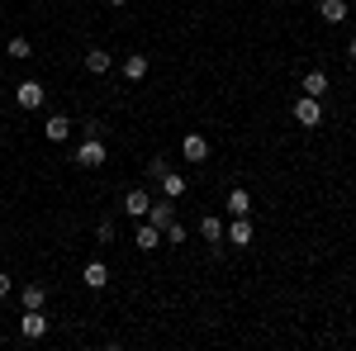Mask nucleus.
Segmentation results:
<instances>
[{
  "label": "nucleus",
  "mask_w": 356,
  "mask_h": 351,
  "mask_svg": "<svg viewBox=\"0 0 356 351\" xmlns=\"http://www.w3.org/2000/svg\"><path fill=\"white\" fill-rule=\"evenodd\" d=\"M15 105H19V109H43V105H48L43 81H19V85H15Z\"/></svg>",
  "instance_id": "obj_1"
},
{
  "label": "nucleus",
  "mask_w": 356,
  "mask_h": 351,
  "mask_svg": "<svg viewBox=\"0 0 356 351\" xmlns=\"http://www.w3.org/2000/svg\"><path fill=\"white\" fill-rule=\"evenodd\" d=\"M181 157H186L191 166L209 162V138H204V133H186V138H181Z\"/></svg>",
  "instance_id": "obj_2"
},
{
  "label": "nucleus",
  "mask_w": 356,
  "mask_h": 351,
  "mask_svg": "<svg viewBox=\"0 0 356 351\" xmlns=\"http://www.w3.org/2000/svg\"><path fill=\"white\" fill-rule=\"evenodd\" d=\"M19 337H24V342L48 337V318H43V309H24V318H19Z\"/></svg>",
  "instance_id": "obj_3"
},
{
  "label": "nucleus",
  "mask_w": 356,
  "mask_h": 351,
  "mask_svg": "<svg viewBox=\"0 0 356 351\" xmlns=\"http://www.w3.org/2000/svg\"><path fill=\"white\" fill-rule=\"evenodd\" d=\"M295 119H300L304 129H318V124H323V105H318L314 95H300V100H295Z\"/></svg>",
  "instance_id": "obj_4"
},
{
  "label": "nucleus",
  "mask_w": 356,
  "mask_h": 351,
  "mask_svg": "<svg viewBox=\"0 0 356 351\" xmlns=\"http://www.w3.org/2000/svg\"><path fill=\"white\" fill-rule=\"evenodd\" d=\"M100 162H105V142L90 133L81 147H76V166H100Z\"/></svg>",
  "instance_id": "obj_5"
},
{
  "label": "nucleus",
  "mask_w": 356,
  "mask_h": 351,
  "mask_svg": "<svg viewBox=\"0 0 356 351\" xmlns=\"http://www.w3.org/2000/svg\"><path fill=\"white\" fill-rule=\"evenodd\" d=\"M147 223H157V228H171V223H176V204H171V199H152V204H147Z\"/></svg>",
  "instance_id": "obj_6"
},
{
  "label": "nucleus",
  "mask_w": 356,
  "mask_h": 351,
  "mask_svg": "<svg viewBox=\"0 0 356 351\" xmlns=\"http://www.w3.org/2000/svg\"><path fill=\"white\" fill-rule=\"evenodd\" d=\"M81 280H86V290H105V285H110V266H105V261H86Z\"/></svg>",
  "instance_id": "obj_7"
},
{
  "label": "nucleus",
  "mask_w": 356,
  "mask_h": 351,
  "mask_svg": "<svg viewBox=\"0 0 356 351\" xmlns=\"http://www.w3.org/2000/svg\"><path fill=\"white\" fill-rule=\"evenodd\" d=\"M147 204H152L147 190H129V195H124V214L129 218H147Z\"/></svg>",
  "instance_id": "obj_8"
},
{
  "label": "nucleus",
  "mask_w": 356,
  "mask_h": 351,
  "mask_svg": "<svg viewBox=\"0 0 356 351\" xmlns=\"http://www.w3.org/2000/svg\"><path fill=\"white\" fill-rule=\"evenodd\" d=\"M43 133H48V142H67V138H72V119H67V114H48Z\"/></svg>",
  "instance_id": "obj_9"
},
{
  "label": "nucleus",
  "mask_w": 356,
  "mask_h": 351,
  "mask_svg": "<svg viewBox=\"0 0 356 351\" xmlns=\"http://www.w3.org/2000/svg\"><path fill=\"white\" fill-rule=\"evenodd\" d=\"M223 238H228L233 247H252V223H247V214H243V218H233V223L223 228Z\"/></svg>",
  "instance_id": "obj_10"
},
{
  "label": "nucleus",
  "mask_w": 356,
  "mask_h": 351,
  "mask_svg": "<svg viewBox=\"0 0 356 351\" xmlns=\"http://www.w3.org/2000/svg\"><path fill=\"white\" fill-rule=\"evenodd\" d=\"M162 243H166V233L157 228V223H147V218H143V228H138V247H143V252H157Z\"/></svg>",
  "instance_id": "obj_11"
},
{
  "label": "nucleus",
  "mask_w": 356,
  "mask_h": 351,
  "mask_svg": "<svg viewBox=\"0 0 356 351\" xmlns=\"http://www.w3.org/2000/svg\"><path fill=\"white\" fill-rule=\"evenodd\" d=\"M228 214H233V218L252 214V195H247L243 186H233V190H228Z\"/></svg>",
  "instance_id": "obj_12"
},
{
  "label": "nucleus",
  "mask_w": 356,
  "mask_h": 351,
  "mask_svg": "<svg viewBox=\"0 0 356 351\" xmlns=\"http://www.w3.org/2000/svg\"><path fill=\"white\" fill-rule=\"evenodd\" d=\"M200 238L219 247V243H223V218H219V214H204V218H200Z\"/></svg>",
  "instance_id": "obj_13"
},
{
  "label": "nucleus",
  "mask_w": 356,
  "mask_h": 351,
  "mask_svg": "<svg viewBox=\"0 0 356 351\" xmlns=\"http://www.w3.org/2000/svg\"><path fill=\"white\" fill-rule=\"evenodd\" d=\"M318 15H323V24H342L352 10H347V0H323V5H318Z\"/></svg>",
  "instance_id": "obj_14"
},
{
  "label": "nucleus",
  "mask_w": 356,
  "mask_h": 351,
  "mask_svg": "<svg viewBox=\"0 0 356 351\" xmlns=\"http://www.w3.org/2000/svg\"><path fill=\"white\" fill-rule=\"evenodd\" d=\"M110 67H114V57L105 53V48H90V53H86V72H95V76H105Z\"/></svg>",
  "instance_id": "obj_15"
},
{
  "label": "nucleus",
  "mask_w": 356,
  "mask_h": 351,
  "mask_svg": "<svg viewBox=\"0 0 356 351\" xmlns=\"http://www.w3.org/2000/svg\"><path fill=\"white\" fill-rule=\"evenodd\" d=\"M157 186H162V195H166V199H181V195H186V176H181V171H166V176L157 181Z\"/></svg>",
  "instance_id": "obj_16"
},
{
  "label": "nucleus",
  "mask_w": 356,
  "mask_h": 351,
  "mask_svg": "<svg viewBox=\"0 0 356 351\" xmlns=\"http://www.w3.org/2000/svg\"><path fill=\"white\" fill-rule=\"evenodd\" d=\"M124 76H129V81H143V76H147V53H129L124 57Z\"/></svg>",
  "instance_id": "obj_17"
},
{
  "label": "nucleus",
  "mask_w": 356,
  "mask_h": 351,
  "mask_svg": "<svg viewBox=\"0 0 356 351\" xmlns=\"http://www.w3.org/2000/svg\"><path fill=\"white\" fill-rule=\"evenodd\" d=\"M5 53L15 57V62H29V57H33V43H29L24 33H15V38H10V43H5Z\"/></svg>",
  "instance_id": "obj_18"
},
{
  "label": "nucleus",
  "mask_w": 356,
  "mask_h": 351,
  "mask_svg": "<svg viewBox=\"0 0 356 351\" xmlns=\"http://www.w3.org/2000/svg\"><path fill=\"white\" fill-rule=\"evenodd\" d=\"M19 304H24V309H43V304H48V290H43V285H24V290H19Z\"/></svg>",
  "instance_id": "obj_19"
},
{
  "label": "nucleus",
  "mask_w": 356,
  "mask_h": 351,
  "mask_svg": "<svg viewBox=\"0 0 356 351\" xmlns=\"http://www.w3.org/2000/svg\"><path fill=\"white\" fill-rule=\"evenodd\" d=\"M323 90H328V72H304V95H314V100H318Z\"/></svg>",
  "instance_id": "obj_20"
},
{
  "label": "nucleus",
  "mask_w": 356,
  "mask_h": 351,
  "mask_svg": "<svg viewBox=\"0 0 356 351\" xmlns=\"http://www.w3.org/2000/svg\"><path fill=\"white\" fill-rule=\"evenodd\" d=\"M166 171H171V166H166V157H152V162H147V176H152V181H162Z\"/></svg>",
  "instance_id": "obj_21"
},
{
  "label": "nucleus",
  "mask_w": 356,
  "mask_h": 351,
  "mask_svg": "<svg viewBox=\"0 0 356 351\" xmlns=\"http://www.w3.org/2000/svg\"><path fill=\"white\" fill-rule=\"evenodd\" d=\"M10 290H15V280H10V275H5V270H0V299L10 295Z\"/></svg>",
  "instance_id": "obj_22"
},
{
  "label": "nucleus",
  "mask_w": 356,
  "mask_h": 351,
  "mask_svg": "<svg viewBox=\"0 0 356 351\" xmlns=\"http://www.w3.org/2000/svg\"><path fill=\"white\" fill-rule=\"evenodd\" d=\"M347 57H352V62H356V38H352V43H347Z\"/></svg>",
  "instance_id": "obj_23"
},
{
  "label": "nucleus",
  "mask_w": 356,
  "mask_h": 351,
  "mask_svg": "<svg viewBox=\"0 0 356 351\" xmlns=\"http://www.w3.org/2000/svg\"><path fill=\"white\" fill-rule=\"evenodd\" d=\"M105 5H114V10H119V5H129V0H105Z\"/></svg>",
  "instance_id": "obj_24"
}]
</instances>
